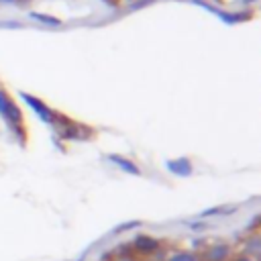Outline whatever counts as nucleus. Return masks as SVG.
I'll return each mask as SVG.
<instances>
[{
    "label": "nucleus",
    "mask_w": 261,
    "mask_h": 261,
    "mask_svg": "<svg viewBox=\"0 0 261 261\" xmlns=\"http://www.w3.org/2000/svg\"><path fill=\"white\" fill-rule=\"evenodd\" d=\"M0 116L8 124V128L14 133V137L20 143H27V128H24L22 112H20L18 104L10 98V94L6 92V88H2V86H0Z\"/></svg>",
    "instance_id": "nucleus-1"
},
{
    "label": "nucleus",
    "mask_w": 261,
    "mask_h": 261,
    "mask_svg": "<svg viewBox=\"0 0 261 261\" xmlns=\"http://www.w3.org/2000/svg\"><path fill=\"white\" fill-rule=\"evenodd\" d=\"M20 98L33 108V112L43 120V122H47V124H53V120H55V110L53 108H49L41 98H37V96H33V94H27V92H20Z\"/></svg>",
    "instance_id": "nucleus-2"
},
{
    "label": "nucleus",
    "mask_w": 261,
    "mask_h": 261,
    "mask_svg": "<svg viewBox=\"0 0 261 261\" xmlns=\"http://www.w3.org/2000/svg\"><path fill=\"white\" fill-rule=\"evenodd\" d=\"M165 169L173 175H181V177H188L192 171H194V165L188 157H179V159H171L165 163Z\"/></svg>",
    "instance_id": "nucleus-3"
},
{
    "label": "nucleus",
    "mask_w": 261,
    "mask_h": 261,
    "mask_svg": "<svg viewBox=\"0 0 261 261\" xmlns=\"http://www.w3.org/2000/svg\"><path fill=\"white\" fill-rule=\"evenodd\" d=\"M133 247H135V251H137V253L151 255V253H155V251H157L159 241H157V239H153V237H149V234H139V237H135Z\"/></svg>",
    "instance_id": "nucleus-4"
},
{
    "label": "nucleus",
    "mask_w": 261,
    "mask_h": 261,
    "mask_svg": "<svg viewBox=\"0 0 261 261\" xmlns=\"http://www.w3.org/2000/svg\"><path fill=\"white\" fill-rule=\"evenodd\" d=\"M230 257V247L226 243H216V245H210L204 253V259L206 261H226Z\"/></svg>",
    "instance_id": "nucleus-5"
},
{
    "label": "nucleus",
    "mask_w": 261,
    "mask_h": 261,
    "mask_svg": "<svg viewBox=\"0 0 261 261\" xmlns=\"http://www.w3.org/2000/svg\"><path fill=\"white\" fill-rule=\"evenodd\" d=\"M108 159H110V163H114L116 167H120L124 173H130V175H141V167L133 161V159H126V157H122V155H116V153H110L108 155Z\"/></svg>",
    "instance_id": "nucleus-6"
},
{
    "label": "nucleus",
    "mask_w": 261,
    "mask_h": 261,
    "mask_svg": "<svg viewBox=\"0 0 261 261\" xmlns=\"http://www.w3.org/2000/svg\"><path fill=\"white\" fill-rule=\"evenodd\" d=\"M31 18L37 20V22H43L47 27H61V18H55V16H49V14H43V12H31Z\"/></svg>",
    "instance_id": "nucleus-7"
},
{
    "label": "nucleus",
    "mask_w": 261,
    "mask_h": 261,
    "mask_svg": "<svg viewBox=\"0 0 261 261\" xmlns=\"http://www.w3.org/2000/svg\"><path fill=\"white\" fill-rule=\"evenodd\" d=\"M167 261H200V257L196 253H192V251H177Z\"/></svg>",
    "instance_id": "nucleus-8"
},
{
    "label": "nucleus",
    "mask_w": 261,
    "mask_h": 261,
    "mask_svg": "<svg viewBox=\"0 0 261 261\" xmlns=\"http://www.w3.org/2000/svg\"><path fill=\"white\" fill-rule=\"evenodd\" d=\"M102 2H104V4H108V6H116L120 0H102Z\"/></svg>",
    "instance_id": "nucleus-9"
},
{
    "label": "nucleus",
    "mask_w": 261,
    "mask_h": 261,
    "mask_svg": "<svg viewBox=\"0 0 261 261\" xmlns=\"http://www.w3.org/2000/svg\"><path fill=\"white\" fill-rule=\"evenodd\" d=\"M14 2H18V0H0V4H14Z\"/></svg>",
    "instance_id": "nucleus-10"
},
{
    "label": "nucleus",
    "mask_w": 261,
    "mask_h": 261,
    "mask_svg": "<svg viewBox=\"0 0 261 261\" xmlns=\"http://www.w3.org/2000/svg\"><path fill=\"white\" fill-rule=\"evenodd\" d=\"M239 261H251V259H249V255H241Z\"/></svg>",
    "instance_id": "nucleus-11"
},
{
    "label": "nucleus",
    "mask_w": 261,
    "mask_h": 261,
    "mask_svg": "<svg viewBox=\"0 0 261 261\" xmlns=\"http://www.w3.org/2000/svg\"><path fill=\"white\" fill-rule=\"evenodd\" d=\"M118 261H133V259H118Z\"/></svg>",
    "instance_id": "nucleus-12"
}]
</instances>
